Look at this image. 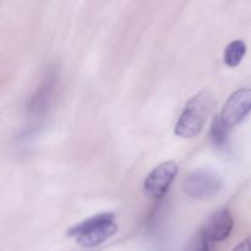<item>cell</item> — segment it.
<instances>
[{
  "mask_svg": "<svg viewBox=\"0 0 251 251\" xmlns=\"http://www.w3.org/2000/svg\"><path fill=\"white\" fill-rule=\"evenodd\" d=\"M251 112V88H239L223 104L221 118L228 129L239 125Z\"/></svg>",
  "mask_w": 251,
  "mask_h": 251,
  "instance_id": "obj_4",
  "label": "cell"
},
{
  "mask_svg": "<svg viewBox=\"0 0 251 251\" xmlns=\"http://www.w3.org/2000/svg\"><path fill=\"white\" fill-rule=\"evenodd\" d=\"M184 193L190 199L207 200L222 189V180L217 174L207 169H198L189 174L183 183Z\"/></svg>",
  "mask_w": 251,
  "mask_h": 251,
  "instance_id": "obj_3",
  "label": "cell"
},
{
  "mask_svg": "<svg viewBox=\"0 0 251 251\" xmlns=\"http://www.w3.org/2000/svg\"><path fill=\"white\" fill-rule=\"evenodd\" d=\"M212 103L213 96L208 90H202L193 96L186 102L176 122L174 134L181 139H194L199 136L205 126Z\"/></svg>",
  "mask_w": 251,
  "mask_h": 251,
  "instance_id": "obj_1",
  "label": "cell"
},
{
  "mask_svg": "<svg viewBox=\"0 0 251 251\" xmlns=\"http://www.w3.org/2000/svg\"><path fill=\"white\" fill-rule=\"evenodd\" d=\"M233 217L228 208L223 207L213 212L205 223L201 234L208 242L220 243L228 239L233 230Z\"/></svg>",
  "mask_w": 251,
  "mask_h": 251,
  "instance_id": "obj_6",
  "label": "cell"
},
{
  "mask_svg": "<svg viewBox=\"0 0 251 251\" xmlns=\"http://www.w3.org/2000/svg\"><path fill=\"white\" fill-rule=\"evenodd\" d=\"M232 251H251V235L242 240Z\"/></svg>",
  "mask_w": 251,
  "mask_h": 251,
  "instance_id": "obj_11",
  "label": "cell"
},
{
  "mask_svg": "<svg viewBox=\"0 0 251 251\" xmlns=\"http://www.w3.org/2000/svg\"><path fill=\"white\" fill-rule=\"evenodd\" d=\"M54 83H55V76L49 74L46 77V80H44V82L42 83L38 92L32 98L31 109L33 112H39V110H42L46 107L47 103H48V100H50V96L53 93Z\"/></svg>",
  "mask_w": 251,
  "mask_h": 251,
  "instance_id": "obj_7",
  "label": "cell"
},
{
  "mask_svg": "<svg viewBox=\"0 0 251 251\" xmlns=\"http://www.w3.org/2000/svg\"><path fill=\"white\" fill-rule=\"evenodd\" d=\"M186 251H210L208 240L200 233V234L191 242V244L189 245L188 250Z\"/></svg>",
  "mask_w": 251,
  "mask_h": 251,
  "instance_id": "obj_10",
  "label": "cell"
},
{
  "mask_svg": "<svg viewBox=\"0 0 251 251\" xmlns=\"http://www.w3.org/2000/svg\"><path fill=\"white\" fill-rule=\"evenodd\" d=\"M228 132L229 129L227 125L223 123L222 118L220 114H216L213 117L212 123H211V129H210V139L212 144L215 145L217 149H223L227 146L228 144Z\"/></svg>",
  "mask_w": 251,
  "mask_h": 251,
  "instance_id": "obj_8",
  "label": "cell"
},
{
  "mask_svg": "<svg viewBox=\"0 0 251 251\" xmlns=\"http://www.w3.org/2000/svg\"><path fill=\"white\" fill-rule=\"evenodd\" d=\"M118 232V226L114 222L113 213H100L68 230V235L76 238L80 247L91 249L100 247Z\"/></svg>",
  "mask_w": 251,
  "mask_h": 251,
  "instance_id": "obj_2",
  "label": "cell"
},
{
  "mask_svg": "<svg viewBox=\"0 0 251 251\" xmlns=\"http://www.w3.org/2000/svg\"><path fill=\"white\" fill-rule=\"evenodd\" d=\"M178 174V164L173 161H167L158 164L144 181V190L150 198L159 199L168 191Z\"/></svg>",
  "mask_w": 251,
  "mask_h": 251,
  "instance_id": "obj_5",
  "label": "cell"
},
{
  "mask_svg": "<svg viewBox=\"0 0 251 251\" xmlns=\"http://www.w3.org/2000/svg\"><path fill=\"white\" fill-rule=\"evenodd\" d=\"M247 54V44L240 39L233 41L226 47L225 50V63L229 68H237L242 63L243 58Z\"/></svg>",
  "mask_w": 251,
  "mask_h": 251,
  "instance_id": "obj_9",
  "label": "cell"
}]
</instances>
